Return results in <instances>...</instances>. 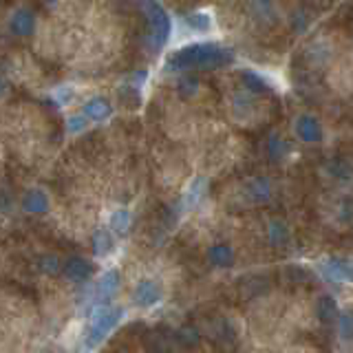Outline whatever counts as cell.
Masks as SVG:
<instances>
[{"label":"cell","mask_w":353,"mask_h":353,"mask_svg":"<svg viewBox=\"0 0 353 353\" xmlns=\"http://www.w3.org/2000/svg\"><path fill=\"white\" fill-rule=\"evenodd\" d=\"M338 325H340V334L342 336H345V338H353V316L351 314L340 316Z\"/></svg>","instance_id":"obj_17"},{"label":"cell","mask_w":353,"mask_h":353,"mask_svg":"<svg viewBox=\"0 0 353 353\" xmlns=\"http://www.w3.org/2000/svg\"><path fill=\"white\" fill-rule=\"evenodd\" d=\"M243 82L250 88V91H265L268 88V82H265V77L254 73V71H245L243 73Z\"/></svg>","instance_id":"obj_14"},{"label":"cell","mask_w":353,"mask_h":353,"mask_svg":"<svg viewBox=\"0 0 353 353\" xmlns=\"http://www.w3.org/2000/svg\"><path fill=\"white\" fill-rule=\"evenodd\" d=\"M44 353H49V351H44Z\"/></svg>","instance_id":"obj_24"},{"label":"cell","mask_w":353,"mask_h":353,"mask_svg":"<svg viewBox=\"0 0 353 353\" xmlns=\"http://www.w3.org/2000/svg\"><path fill=\"white\" fill-rule=\"evenodd\" d=\"M296 135L305 143H318L323 139V126L314 115H301L296 119Z\"/></svg>","instance_id":"obj_4"},{"label":"cell","mask_w":353,"mask_h":353,"mask_svg":"<svg viewBox=\"0 0 353 353\" xmlns=\"http://www.w3.org/2000/svg\"><path fill=\"white\" fill-rule=\"evenodd\" d=\"M117 290H119V274L115 270H110L102 276V281L97 283V296L106 301V298H110Z\"/></svg>","instance_id":"obj_11"},{"label":"cell","mask_w":353,"mask_h":353,"mask_svg":"<svg viewBox=\"0 0 353 353\" xmlns=\"http://www.w3.org/2000/svg\"><path fill=\"white\" fill-rule=\"evenodd\" d=\"M86 124H88V119H86L84 115H77V117H73V119L69 121V128H71V130H82Z\"/></svg>","instance_id":"obj_23"},{"label":"cell","mask_w":353,"mask_h":353,"mask_svg":"<svg viewBox=\"0 0 353 353\" xmlns=\"http://www.w3.org/2000/svg\"><path fill=\"white\" fill-rule=\"evenodd\" d=\"M159 298H161V290H159V285L157 283H152V281H141L137 287H135V301L139 305H154V303H159Z\"/></svg>","instance_id":"obj_8"},{"label":"cell","mask_w":353,"mask_h":353,"mask_svg":"<svg viewBox=\"0 0 353 353\" xmlns=\"http://www.w3.org/2000/svg\"><path fill=\"white\" fill-rule=\"evenodd\" d=\"M42 270H44V272H49V274L60 272V261L55 259V256H44V259H42Z\"/></svg>","instance_id":"obj_21"},{"label":"cell","mask_w":353,"mask_h":353,"mask_svg":"<svg viewBox=\"0 0 353 353\" xmlns=\"http://www.w3.org/2000/svg\"><path fill=\"white\" fill-rule=\"evenodd\" d=\"M183 91H188V93H192V91H196V80H194V75H185V77H181V84H179Z\"/></svg>","instance_id":"obj_22"},{"label":"cell","mask_w":353,"mask_h":353,"mask_svg":"<svg viewBox=\"0 0 353 353\" xmlns=\"http://www.w3.org/2000/svg\"><path fill=\"white\" fill-rule=\"evenodd\" d=\"M36 27V20H33V14L29 9H18L14 18H11V31L18 33V36H29Z\"/></svg>","instance_id":"obj_10"},{"label":"cell","mask_w":353,"mask_h":353,"mask_svg":"<svg viewBox=\"0 0 353 353\" xmlns=\"http://www.w3.org/2000/svg\"><path fill=\"white\" fill-rule=\"evenodd\" d=\"M22 208L29 214H44L49 210V199L42 190H29L22 199Z\"/></svg>","instance_id":"obj_7"},{"label":"cell","mask_w":353,"mask_h":353,"mask_svg":"<svg viewBox=\"0 0 353 353\" xmlns=\"http://www.w3.org/2000/svg\"><path fill=\"white\" fill-rule=\"evenodd\" d=\"M208 259L214 268H230L232 261H234V250H232L228 243H216V245L210 248Z\"/></svg>","instance_id":"obj_9"},{"label":"cell","mask_w":353,"mask_h":353,"mask_svg":"<svg viewBox=\"0 0 353 353\" xmlns=\"http://www.w3.org/2000/svg\"><path fill=\"white\" fill-rule=\"evenodd\" d=\"M188 22H190V25L199 31H205L210 27V18L205 14H192L190 18H188Z\"/></svg>","instance_id":"obj_19"},{"label":"cell","mask_w":353,"mask_h":353,"mask_svg":"<svg viewBox=\"0 0 353 353\" xmlns=\"http://www.w3.org/2000/svg\"><path fill=\"white\" fill-rule=\"evenodd\" d=\"M121 312L110 305H97L91 312V320H88V338L86 345L95 347L99 340H102L110 329L117 325Z\"/></svg>","instance_id":"obj_2"},{"label":"cell","mask_w":353,"mask_h":353,"mask_svg":"<svg viewBox=\"0 0 353 353\" xmlns=\"http://www.w3.org/2000/svg\"><path fill=\"white\" fill-rule=\"evenodd\" d=\"M268 234H270V241L274 243V245H283V243L287 241V228L281 223V221H272V225L268 230Z\"/></svg>","instance_id":"obj_15"},{"label":"cell","mask_w":353,"mask_h":353,"mask_svg":"<svg viewBox=\"0 0 353 353\" xmlns=\"http://www.w3.org/2000/svg\"><path fill=\"white\" fill-rule=\"evenodd\" d=\"M318 318L323 320V323H338L340 316H338V307H336V301L331 296H323L318 301Z\"/></svg>","instance_id":"obj_12"},{"label":"cell","mask_w":353,"mask_h":353,"mask_svg":"<svg viewBox=\"0 0 353 353\" xmlns=\"http://www.w3.org/2000/svg\"><path fill=\"white\" fill-rule=\"evenodd\" d=\"M62 270H64L66 279H69V281L84 283V281H88V276H91V263H88L86 259H82V256H73V259H69L62 265Z\"/></svg>","instance_id":"obj_5"},{"label":"cell","mask_w":353,"mask_h":353,"mask_svg":"<svg viewBox=\"0 0 353 353\" xmlns=\"http://www.w3.org/2000/svg\"><path fill=\"white\" fill-rule=\"evenodd\" d=\"M179 338L185 342V345H194V342L199 340V331L194 327H183L179 331Z\"/></svg>","instance_id":"obj_20"},{"label":"cell","mask_w":353,"mask_h":353,"mask_svg":"<svg viewBox=\"0 0 353 353\" xmlns=\"http://www.w3.org/2000/svg\"><path fill=\"white\" fill-rule=\"evenodd\" d=\"M128 223H130V219H128V212L126 210H117V212L113 214V219H110V228H113L115 232H126V228H128Z\"/></svg>","instance_id":"obj_16"},{"label":"cell","mask_w":353,"mask_h":353,"mask_svg":"<svg viewBox=\"0 0 353 353\" xmlns=\"http://www.w3.org/2000/svg\"><path fill=\"white\" fill-rule=\"evenodd\" d=\"M110 248H113V239H110V234L106 230H97L93 236V252L97 256H104V254L110 252Z\"/></svg>","instance_id":"obj_13"},{"label":"cell","mask_w":353,"mask_h":353,"mask_svg":"<svg viewBox=\"0 0 353 353\" xmlns=\"http://www.w3.org/2000/svg\"><path fill=\"white\" fill-rule=\"evenodd\" d=\"M110 113H113V108H110V104L106 102L104 97H91L88 102L84 104V117L86 119H93V121H102L106 119Z\"/></svg>","instance_id":"obj_6"},{"label":"cell","mask_w":353,"mask_h":353,"mask_svg":"<svg viewBox=\"0 0 353 353\" xmlns=\"http://www.w3.org/2000/svg\"><path fill=\"white\" fill-rule=\"evenodd\" d=\"M252 194L256 196V199H268V194H270V183L265 181V179L254 181L252 183Z\"/></svg>","instance_id":"obj_18"},{"label":"cell","mask_w":353,"mask_h":353,"mask_svg":"<svg viewBox=\"0 0 353 353\" xmlns=\"http://www.w3.org/2000/svg\"><path fill=\"white\" fill-rule=\"evenodd\" d=\"M232 60V51L219 47V44H190L181 51H176L170 58V66L176 71L192 69H219Z\"/></svg>","instance_id":"obj_1"},{"label":"cell","mask_w":353,"mask_h":353,"mask_svg":"<svg viewBox=\"0 0 353 353\" xmlns=\"http://www.w3.org/2000/svg\"><path fill=\"white\" fill-rule=\"evenodd\" d=\"M146 11H148V33H150L148 40H150L152 47L157 49V47H161L165 40H168L172 25H170V18L163 11V7H159V5H146Z\"/></svg>","instance_id":"obj_3"}]
</instances>
